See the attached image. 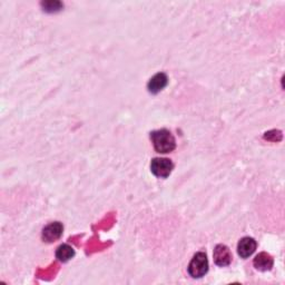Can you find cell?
<instances>
[{"mask_svg": "<svg viewBox=\"0 0 285 285\" xmlns=\"http://www.w3.org/2000/svg\"><path fill=\"white\" fill-rule=\"evenodd\" d=\"M257 248V243L252 237H243L237 245V253L242 258H248L254 253Z\"/></svg>", "mask_w": 285, "mask_h": 285, "instance_id": "8992f818", "label": "cell"}, {"mask_svg": "<svg viewBox=\"0 0 285 285\" xmlns=\"http://www.w3.org/2000/svg\"><path fill=\"white\" fill-rule=\"evenodd\" d=\"M75 256V250L68 244H63L56 251V257L58 261L66 263Z\"/></svg>", "mask_w": 285, "mask_h": 285, "instance_id": "9c48e42d", "label": "cell"}, {"mask_svg": "<svg viewBox=\"0 0 285 285\" xmlns=\"http://www.w3.org/2000/svg\"><path fill=\"white\" fill-rule=\"evenodd\" d=\"M151 139L155 151L160 154L171 153L176 147V141H175L174 136L167 129H158L151 133Z\"/></svg>", "mask_w": 285, "mask_h": 285, "instance_id": "6da1fadb", "label": "cell"}, {"mask_svg": "<svg viewBox=\"0 0 285 285\" xmlns=\"http://www.w3.org/2000/svg\"><path fill=\"white\" fill-rule=\"evenodd\" d=\"M273 258L268 253H260L255 258H254V267L256 270L262 271V272H267L270 271L272 268H273Z\"/></svg>", "mask_w": 285, "mask_h": 285, "instance_id": "ba28073f", "label": "cell"}, {"mask_svg": "<svg viewBox=\"0 0 285 285\" xmlns=\"http://www.w3.org/2000/svg\"><path fill=\"white\" fill-rule=\"evenodd\" d=\"M174 168V164L171 159L156 157L152 160L151 170L152 173L159 178H166L171 175Z\"/></svg>", "mask_w": 285, "mask_h": 285, "instance_id": "3957f363", "label": "cell"}, {"mask_svg": "<svg viewBox=\"0 0 285 285\" xmlns=\"http://www.w3.org/2000/svg\"><path fill=\"white\" fill-rule=\"evenodd\" d=\"M42 6L44 7L45 11L56 12L62 9L63 4L59 2H46V3H42Z\"/></svg>", "mask_w": 285, "mask_h": 285, "instance_id": "30bf717a", "label": "cell"}, {"mask_svg": "<svg viewBox=\"0 0 285 285\" xmlns=\"http://www.w3.org/2000/svg\"><path fill=\"white\" fill-rule=\"evenodd\" d=\"M209 272V260L204 252H198L189 265V273L193 278L203 277Z\"/></svg>", "mask_w": 285, "mask_h": 285, "instance_id": "7a4b0ae2", "label": "cell"}, {"mask_svg": "<svg viewBox=\"0 0 285 285\" xmlns=\"http://www.w3.org/2000/svg\"><path fill=\"white\" fill-rule=\"evenodd\" d=\"M214 262L218 267H228L232 262V253L226 245L218 244L214 250Z\"/></svg>", "mask_w": 285, "mask_h": 285, "instance_id": "5b68a950", "label": "cell"}, {"mask_svg": "<svg viewBox=\"0 0 285 285\" xmlns=\"http://www.w3.org/2000/svg\"><path fill=\"white\" fill-rule=\"evenodd\" d=\"M64 226L60 222H53L48 224L46 228L43 230V239L47 243H53L57 239H59L63 235Z\"/></svg>", "mask_w": 285, "mask_h": 285, "instance_id": "277c9868", "label": "cell"}, {"mask_svg": "<svg viewBox=\"0 0 285 285\" xmlns=\"http://www.w3.org/2000/svg\"><path fill=\"white\" fill-rule=\"evenodd\" d=\"M168 84V78L166 74L164 73H158L155 76H153L147 84V89L151 94H158L161 92Z\"/></svg>", "mask_w": 285, "mask_h": 285, "instance_id": "52a82bcc", "label": "cell"}]
</instances>
